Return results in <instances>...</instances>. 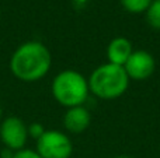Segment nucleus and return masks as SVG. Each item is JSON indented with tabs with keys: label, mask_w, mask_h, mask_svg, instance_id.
Instances as JSON below:
<instances>
[{
	"label": "nucleus",
	"mask_w": 160,
	"mask_h": 158,
	"mask_svg": "<svg viewBox=\"0 0 160 158\" xmlns=\"http://www.w3.org/2000/svg\"><path fill=\"white\" fill-rule=\"evenodd\" d=\"M52 66L51 52L42 42L27 41L21 44L10 58V70L16 78L25 83L39 81Z\"/></svg>",
	"instance_id": "obj_1"
},
{
	"label": "nucleus",
	"mask_w": 160,
	"mask_h": 158,
	"mask_svg": "<svg viewBox=\"0 0 160 158\" xmlns=\"http://www.w3.org/2000/svg\"><path fill=\"white\" fill-rule=\"evenodd\" d=\"M87 80L90 94L105 101L122 97L131 83L124 66L112 64L108 62L96 67Z\"/></svg>",
	"instance_id": "obj_2"
},
{
	"label": "nucleus",
	"mask_w": 160,
	"mask_h": 158,
	"mask_svg": "<svg viewBox=\"0 0 160 158\" xmlns=\"http://www.w3.org/2000/svg\"><path fill=\"white\" fill-rule=\"evenodd\" d=\"M52 95L65 108L84 105L90 95L88 80L76 70H62L52 81Z\"/></svg>",
	"instance_id": "obj_3"
},
{
	"label": "nucleus",
	"mask_w": 160,
	"mask_h": 158,
	"mask_svg": "<svg viewBox=\"0 0 160 158\" xmlns=\"http://www.w3.org/2000/svg\"><path fill=\"white\" fill-rule=\"evenodd\" d=\"M37 153L41 158H70L73 143L66 133L61 130H45L37 139Z\"/></svg>",
	"instance_id": "obj_4"
},
{
	"label": "nucleus",
	"mask_w": 160,
	"mask_h": 158,
	"mask_svg": "<svg viewBox=\"0 0 160 158\" xmlns=\"http://www.w3.org/2000/svg\"><path fill=\"white\" fill-rule=\"evenodd\" d=\"M0 140L10 151H20L28 140V128L18 116H8L0 123Z\"/></svg>",
	"instance_id": "obj_5"
},
{
	"label": "nucleus",
	"mask_w": 160,
	"mask_h": 158,
	"mask_svg": "<svg viewBox=\"0 0 160 158\" xmlns=\"http://www.w3.org/2000/svg\"><path fill=\"white\" fill-rule=\"evenodd\" d=\"M124 69L129 80L145 81L155 73L156 60L150 52L145 49H138L132 52L127 63L124 64Z\"/></svg>",
	"instance_id": "obj_6"
},
{
	"label": "nucleus",
	"mask_w": 160,
	"mask_h": 158,
	"mask_svg": "<svg viewBox=\"0 0 160 158\" xmlns=\"http://www.w3.org/2000/svg\"><path fill=\"white\" fill-rule=\"evenodd\" d=\"M91 114L84 105L68 108L63 115V126L69 133L80 134L90 126Z\"/></svg>",
	"instance_id": "obj_7"
},
{
	"label": "nucleus",
	"mask_w": 160,
	"mask_h": 158,
	"mask_svg": "<svg viewBox=\"0 0 160 158\" xmlns=\"http://www.w3.org/2000/svg\"><path fill=\"white\" fill-rule=\"evenodd\" d=\"M133 48L132 42L125 36H115L110 41V44L107 45V59L108 63L118 64V66H124L127 63V60L129 59V56L132 55Z\"/></svg>",
	"instance_id": "obj_8"
},
{
	"label": "nucleus",
	"mask_w": 160,
	"mask_h": 158,
	"mask_svg": "<svg viewBox=\"0 0 160 158\" xmlns=\"http://www.w3.org/2000/svg\"><path fill=\"white\" fill-rule=\"evenodd\" d=\"M119 2L125 11L131 14H142L146 13L153 0H119Z\"/></svg>",
	"instance_id": "obj_9"
},
{
	"label": "nucleus",
	"mask_w": 160,
	"mask_h": 158,
	"mask_svg": "<svg viewBox=\"0 0 160 158\" xmlns=\"http://www.w3.org/2000/svg\"><path fill=\"white\" fill-rule=\"evenodd\" d=\"M146 21L153 30H160V0H153L145 13Z\"/></svg>",
	"instance_id": "obj_10"
},
{
	"label": "nucleus",
	"mask_w": 160,
	"mask_h": 158,
	"mask_svg": "<svg viewBox=\"0 0 160 158\" xmlns=\"http://www.w3.org/2000/svg\"><path fill=\"white\" fill-rule=\"evenodd\" d=\"M11 158H41L39 154L37 153L35 150H30V148H22L20 151H16V153L11 156Z\"/></svg>",
	"instance_id": "obj_11"
},
{
	"label": "nucleus",
	"mask_w": 160,
	"mask_h": 158,
	"mask_svg": "<svg viewBox=\"0 0 160 158\" xmlns=\"http://www.w3.org/2000/svg\"><path fill=\"white\" fill-rule=\"evenodd\" d=\"M44 132H45V129L42 128L41 123H32V125L28 128V136H32V137H35V139H38Z\"/></svg>",
	"instance_id": "obj_12"
},
{
	"label": "nucleus",
	"mask_w": 160,
	"mask_h": 158,
	"mask_svg": "<svg viewBox=\"0 0 160 158\" xmlns=\"http://www.w3.org/2000/svg\"><path fill=\"white\" fill-rule=\"evenodd\" d=\"M114 158H132V157H129V156H117Z\"/></svg>",
	"instance_id": "obj_13"
},
{
	"label": "nucleus",
	"mask_w": 160,
	"mask_h": 158,
	"mask_svg": "<svg viewBox=\"0 0 160 158\" xmlns=\"http://www.w3.org/2000/svg\"><path fill=\"white\" fill-rule=\"evenodd\" d=\"M2 115H3V111H2V105H0V119H2Z\"/></svg>",
	"instance_id": "obj_14"
}]
</instances>
